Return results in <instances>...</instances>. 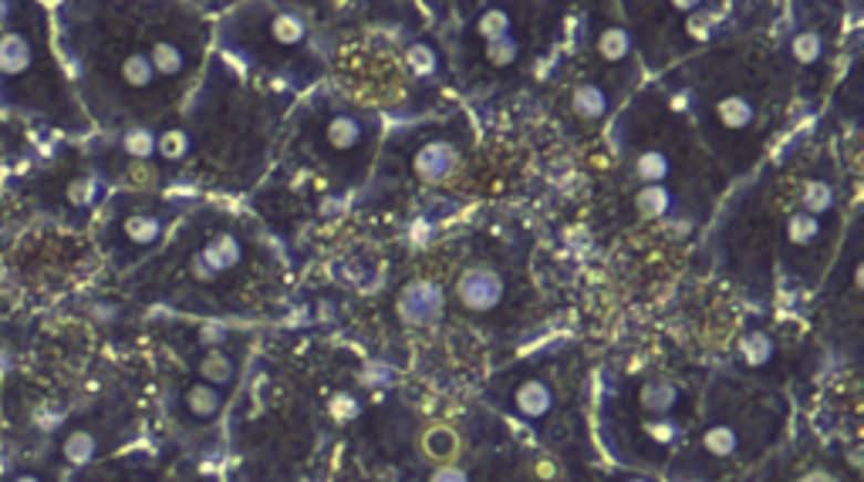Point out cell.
I'll return each instance as SVG.
<instances>
[{"mask_svg": "<svg viewBox=\"0 0 864 482\" xmlns=\"http://www.w3.org/2000/svg\"><path fill=\"white\" fill-rule=\"evenodd\" d=\"M500 301H503V277H500L493 266L473 263V266H467V270L459 273V281H456V304H459L462 311L487 314V311H493Z\"/></svg>", "mask_w": 864, "mask_h": 482, "instance_id": "1", "label": "cell"}, {"mask_svg": "<svg viewBox=\"0 0 864 482\" xmlns=\"http://www.w3.org/2000/svg\"><path fill=\"white\" fill-rule=\"evenodd\" d=\"M240 263H243V243H240V237H233V233H217V237H210L204 247L192 253L189 273H192L196 281L214 284V281H220V277H227L230 270H237Z\"/></svg>", "mask_w": 864, "mask_h": 482, "instance_id": "2", "label": "cell"}, {"mask_svg": "<svg viewBox=\"0 0 864 482\" xmlns=\"http://www.w3.org/2000/svg\"><path fill=\"white\" fill-rule=\"evenodd\" d=\"M510 408L517 411L520 419H530V422L544 419L548 411L554 408V388H551V381L541 378V375L520 378V381L513 385V391H510Z\"/></svg>", "mask_w": 864, "mask_h": 482, "instance_id": "3", "label": "cell"}, {"mask_svg": "<svg viewBox=\"0 0 864 482\" xmlns=\"http://www.w3.org/2000/svg\"><path fill=\"white\" fill-rule=\"evenodd\" d=\"M398 314L409 324H433L443 314V291L433 281H413L398 294Z\"/></svg>", "mask_w": 864, "mask_h": 482, "instance_id": "4", "label": "cell"}, {"mask_svg": "<svg viewBox=\"0 0 864 482\" xmlns=\"http://www.w3.org/2000/svg\"><path fill=\"white\" fill-rule=\"evenodd\" d=\"M118 237L128 250H153L163 237H166V217H159L156 210H139V213H128L118 227Z\"/></svg>", "mask_w": 864, "mask_h": 482, "instance_id": "5", "label": "cell"}, {"mask_svg": "<svg viewBox=\"0 0 864 482\" xmlns=\"http://www.w3.org/2000/svg\"><path fill=\"white\" fill-rule=\"evenodd\" d=\"M365 139H368V128H365V122H362L358 115H352V112H335V115L324 122V143L335 149V153H342V156L358 153V149L365 146Z\"/></svg>", "mask_w": 864, "mask_h": 482, "instance_id": "6", "label": "cell"}, {"mask_svg": "<svg viewBox=\"0 0 864 482\" xmlns=\"http://www.w3.org/2000/svg\"><path fill=\"white\" fill-rule=\"evenodd\" d=\"M456 166H459V149L449 139H436L416 156V172L426 182H443L446 176H452Z\"/></svg>", "mask_w": 864, "mask_h": 482, "instance_id": "7", "label": "cell"}, {"mask_svg": "<svg viewBox=\"0 0 864 482\" xmlns=\"http://www.w3.org/2000/svg\"><path fill=\"white\" fill-rule=\"evenodd\" d=\"M679 401H683V388L673 378H652L638 388V405L642 411H648V419L673 416V408H679Z\"/></svg>", "mask_w": 864, "mask_h": 482, "instance_id": "8", "label": "cell"}, {"mask_svg": "<svg viewBox=\"0 0 864 482\" xmlns=\"http://www.w3.org/2000/svg\"><path fill=\"white\" fill-rule=\"evenodd\" d=\"M196 375H199V381L227 391L237 381V358L223 348H204V355L196 362Z\"/></svg>", "mask_w": 864, "mask_h": 482, "instance_id": "9", "label": "cell"}, {"mask_svg": "<svg viewBox=\"0 0 864 482\" xmlns=\"http://www.w3.org/2000/svg\"><path fill=\"white\" fill-rule=\"evenodd\" d=\"M183 408H186V416L196 419V422H214L223 411V391L207 385V381H192L183 391Z\"/></svg>", "mask_w": 864, "mask_h": 482, "instance_id": "10", "label": "cell"}, {"mask_svg": "<svg viewBox=\"0 0 864 482\" xmlns=\"http://www.w3.org/2000/svg\"><path fill=\"white\" fill-rule=\"evenodd\" d=\"M146 54L153 61L156 78H179L186 72V48L173 38H156Z\"/></svg>", "mask_w": 864, "mask_h": 482, "instance_id": "11", "label": "cell"}, {"mask_svg": "<svg viewBox=\"0 0 864 482\" xmlns=\"http://www.w3.org/2000/svg\"><path fill=\"white\" fill-rule=\"evenodd\" d=\"M716 118L729 132H743L757 122V102L747 95H722L716 102Z\"/></svg>", "mask_w": 864, "mask_h": 482, "instance_id": "12", "label": "cell"}, {"mask_svg": "<svg viewBox=\"0 0 864 482\" xmlns=\"http://www.w3.org/2000/svg\"><path fill=\"white\" fill-rule=\"evenodd\" d=\"M98 452H102V442L92 429H75L61 439V459L69 465H89L98 459Z\"/></svg>", "mask_w": 864, "mask_h": 482, "instance_id": "13", "label": "cell"}, {"mask_svg": "<svg viewBox=\"0 0 864 482\" xmlns=\"http://www.w3.org/2000/svg\"><path fill=\"white\" fill-rule=\"evenodd\" d=\"M31 57H34V48L24 34H18V31L8 34L4 41H0V75L14 78V75L28 72Z\"/></svg>", "mask_w": 864, "mask_h": 482, "instance_id": "14", "label": "cell"}, {"mask_svg": "<svg viewBox=\"0 0 864 482\" xmlns=\"http://www.w3.org/2000/svg\"><path fill=\"white\" fill-rule=\"evenodd\" d=\"M571 108H574L581 118H587V122H597V118H602V115L612 108V98H608V92H605L602 85H594V82H581V85L574 88V95H571Z\"/></svg>", "mask_w": 864, "mask_h": 482, "instance_id": "15", "label": "cell"}, {"mask_svg": "<svg viewBox=\"0 0 864 482\" xmlns=\"http://www.w3.org/2000/svg\"><path fill=\"white\" fill-rule=\"evenodd\" d=\"M118 75L128 88H136V92H146V88L156 85V72H153V61H149L146 51H128L118 64Z\"/></svg>", "mask_w": 864, "mask_h": 482, "instance_id": "16", "label": "cell"}, {"mask_svg": "<svg viewBox=\"0 0 864 482\" xmlns=\"http://www.w3.org/2000/svg\"><path fill=\"white\" fill-rule=\"evenodd\" d=\"M635 176H638L642 186H662L673 176V159L658 149H645V153L635 156Z\"/></svg>", "mask_w": 864, "mask_h": 482, "instance_id": "17", "label": "cell"}, {"mask_svg": "<svg viewBox=\"0 0 864 482\" xmlns=\"http://www.w3.org/2000/svg\"><path fill=\"white\" fill-rule=\"evenodd\" d=\"M834 202H837L834 186L824 182V179H814V182H808V186L801 189V210L811 213V217H818V220H824V217L834 210Z\"/></svg>", "mask_w": 864, "mask_h": 482, "instance_id": "18", "label": "cell"}, {"mask_svg": "<svg viewBox=\"0 0 864 482\" xmlns=\"http://www.w3.org/2000/svg\"><path fill=\"white\" fill-rule=\"evenodd\" d=\"M597 54H602L605 61H625L632 54V38L622 24H605L602 31H597V41H594Z\"/></svg>", "mask_w": 864, "mask_h": 482, "instance_id": "19", "label": "cell"}, {"mask_svg": "<svg viewBox=\"0 0 864 482\" xmlns=\"http://www.w3.org/2000/svg\"><path fill=\"white\" fill-rule=\"evenodd\" d=\"M737 449H740V432L733 426H712L702 436V452L709 459H729V455H737Z\"/></svg>", "mask_w": 864, "mask_h": 482, "instance_id": "20", "label": "cell"}, {"mask_svg": "<svg viewBox=\"0 0 864 482\" xmlns=\"http://www.w3.org/2000/svg\"><path fill=\"white\" fill-rule=\"evenodd\" d=\"M821 233H824V223H821L818 217H811V213H804V210L790 213V220H787V240H790L793 247H811V243L821 240Z\"/></svg>", "mask_w": 864, "mask_h": 482, "instance_id": "21", "label": "cell"}, {"mask_svg": "<svg viewBox=\"0 0 864 482\" xmlns=\"http://www.w3.org/2000/svg\"><path fill=\"white\" fill-rule=\"evenodd\" d=\"M477 31L487 44L500 41V38H510L513 34V11L510 8H487L477 21Z\"/></svg>", "mask_w": 864, "mask_h": 482, "instance_id": "22", "label": "cell"}, {"mask_svg": "<svg viewBox=\"0 0 864 482\" xmlns=\"http://www.w3.org/2000/svg\"><path fill=\"white\" fill-rule=\"evenodd\" d=\"M642 429H645V442H652L655 449H669L683 439V422L673 416H655Z\"/></svg>", "mask_w": 864, "mask_h": 482, "instance_id": "23", "label": "cell"}, {"mask_svg": "<svg viewBox=\"0 0 864 482\" xmlns=\"http://www.w3.org/2000/svg\"><path fill=\"white\" fill-rule=\"evenodd\" d=\"M304 34H308V24H304L298 14H291V11H281V14L271 21V38H274L281 48H298V44L304 41Z\"/></svg>", "mask_w": 864, "mask_h": 482, "instance_id": "24", "label": "cell"}, {"mask_svg": "<svg viewBox=\"0 0 864 482\" xmlns=\"http://www.w3.org/2000/svg\"><path fill=\"white\" fill-rule=\"evenodd\" d=\"M638 210L648 217H662L673 210V192L666 186H642L638 192Z\"/></svg>", "mask_w": 864, "mask_h": 482, "instance_id": "25", "label": "cell"}, {"mask_svg": "<svg viewBox=\"0 0 864 482\" xmlns=\"http://www.w3.org/2000/svg\"><path fill=\"white\" fill-rule=\"evenodd\" d=\"M186 153H189V135L183 128H169L156 139V156H163L166 163H179L186 159Z\"/></svg>", "mask_w": 864, "mask_h": 482, "instance_id": "26", "label": "cell"}, {"mask_svg": "<svg viewBox=\"0 0 864 482\" xmlns=\"http://www.w3.org/2000/svg\"><path fill=\"white\" fill-rule=\"evenodd\" d=\"M743 358L753 365V368H760V365H767L770 358H773V340L763 334V331H757V334H750L747 340H743Z\"/></svg>", "mask_w": 864, "mask_h": 482, "instance_id": "27", "label": "cell"}, {"mask_svg": "<svg viewBox=\"0 0 864 482\" xmlns=\"http://www.w3.org/2000/svg\"><path fill=\"white\" fill-rule=\"evenodd\" d=\"M517 57H520V44H517L513 34H510V38H500V41H493V44H487V61L497 64V67H507V64H513Z\"/></svg>", "mask_w": 864, "mask_h": 482, "instance_id": "28", "label": "cell"}, {"mask_svg": "<svg viewBox=\"0 0 864 482\" xmlns=\"http://www.w3.org/2000/svg\"><path fill=\"white\" fill-rule=\"evenodd\" d=\"M69 199L85 210V206H92V202L98 199V186H95L92 179H79V182H72V186H69Z\"/></svg>", "mask_w": 864, "mask_h": 482, "instance_id": "29", "label": "cell"}, {"mask_svg": "<svg viewBox=\"0 0 864 482\" xmlns=\"http://www.w3.org/2000/svg\"><path fill=\"white\" fill-rule=\"evenodd\" d=\"M793 51H797V57H801V61H818V57H821V38L811 34V31H804L801 38H797Z\"/></svg>", "mask_w": 864, "mask_h": 482, "instance_id": "30", "label": "cell"}, {"mask_svg": "<svg viewBox=\"0 0 864 482\" xmlns=\"http://www.w3.org/2000/svg\"><path fill=\"white\" fill-rule=\"evenodd\" d=\"M452 449H456V439H452L449 432H433V436H429V452H433L436 459H449Z\"/></svg>", "mask_w": 864, "mask_h": 482, "instance_id": "31", "label": "cell"}, {"mask_svg": "<svg viewBox=\"0 0 864 482\" xmlns=\"http://www.w3.org/2000/svg\"><path fill=\"white\" fill-rule=\"evenodd\" d=\"M429 482H470V475L462 472L459 465H439V469L429 475Z\"/></svg>", "mask_w": 864, "mask_h": 482, "instance_id": "32", "label": "cell"}, {"mask_svg": "<svg viewBox=\"0 0 864 482\" xmlns=\"http://www.w3.org/2000/svg\"><path fill=\"white\" fill-rule=\"evenodd\" d=\"M8 482H44L38 472H18V475H11Z\"/></svg>", "mask_w": 864, "mask_h": 482, "instance_id": "33", "label": "cell"}, {"mask_svg": "<svg viewBox=\"0 0 864 482\" xmlns=\"http://www.w3.org/2000/svg\"><path fill=\"white\" fill-rule=\"evenodd\" d=\"M625 482H652V479H645V475H632V479H625Z\"/></svg>", "mask_w": 864, "mask_h": 482, "instance_id": "34", "label": "cell"}, {"mask_svg": "<svg viewBox=\"0 0 864 482\" xmlns=\"http://www.w3.org/2000/svg\"><path fill=\"white\" fill-rule=\"evenodd\" d=\"M808 482H827V479H808Z\"/></svg>", "mask_w": 864, "mask_h": 482, "instance_id": "35", "label": "cell"}]
</instances>
